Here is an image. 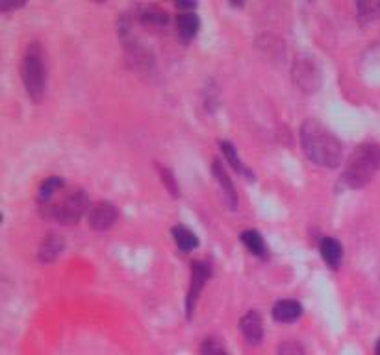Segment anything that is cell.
I'll use <instances>...</instances> for the list:
<instances>
[{
  "instance_id": "obj_17",
  "label": "cell",
  "mask_w": 380,
  "mask_h": 355,
  "mask_svg": "<svg viewBox=\"0 0 380 355\" xmlns=\"http://www.w3.org/2000/svg\"><path fill=\"white\" fill-rule=\"evenodd\" d=\"M201 355H229V352L215 338H206L201 346Z\"/></svg>"
},
{
  "instance_id": "obj_16",
  "label": "cell",
  "mask_w": 380,
  "mask_h": 355,
  "mask_svg": "<svg viewBox=\"0 0 380 355\" xmlns=\"http://www.w3.org/2000/svg\"><path fill=\"white\" fill-rule=\"evenodd\" d=\"M221 150H223L224 157H226V159L232 163V166H234L236 171L240 172V174H245V176H249V178L252 176L251 172L247 171V166L241 163V159L238 157V154H236V148L229 143V141H221Z\"/></svg>"
},
{
  "instance_id": "obj_3",
  "label": "cell",
  "mask_w": 380,
  "mask_h": 355,
  "mask_svg": "<svg viewBox=\"0 0 380 355\" xmlns=\"http://www.w3.org/2000/svg\"><path fill=\"white\" fill-rule=\"evenodd\" d=\"M380 168V146L379 144H360L351 157L347 159L343 171V183L351 189L365 187Z\"/></svg>"
},
{
  "instance_id": "obj_12",
  "label": "cell",
  "mask_w": 380,
  "mask_h": 355,
  "mask_svg": "<svg viewBox=\"0 0 380 355\" xmlns=\"http://www.w3.org/2000/svg\"><path fill=\"white\" fill-rule=\"evenodd\" d=\"M176 28H179L180 35L184 39H191L195 37L197 32H199V28H201V21H199V17L193 13V11H182L176 17Z\"/></svg>"
},
{
  "instance_id": "obj_14",
  "label": "cell",
  "mask_w": 380,
  "mask_h": 355,
  "mask_svg": "<svg viewBox=\"0 0 380 355\" xmlns=\"http://www.w3.org/2000/svg\"><path fill=\"white\" fill-rule=\"evenodd\" d=\"M173 237L176 246H179L182 252H191V250L199 246V239H197V235L185 226H174Z\"/></svg>"
},
{
  "instance_id": "obj_6",
  "label": "cell",
  "mask_w": 380,
  "mask_h": 355,
  "mask_svg": "<svg viewBox=\"0 0 380 355\" xmlns=\"http://www.w3.org/2000/svg\"><path fill=\"white\" fill-rule=\"evenodd\" d=\"M117 220V209L110 202H95L88 209V224L95 232H104L115 224Z\"/></svg>"
},
{
  "instance_id": "obj_9",
  "label": "cell",
  "mask_w": 380,
  "mask_h": 355,
  "mask_svg": "<svg viewBox=\"0 0 380 355\" xmlns=\"http://www.w3.org/2000/svg\"><path fill=\"white\" fill-rule=\"evenodd\" d=\"M241 333L245 335V338L251 344H258L263 338V324L262 318L256 311H249L240 322Z\"/></svg>"
},
{
  "instance_id": "obj_13",
  "label": "cell",
  "mask_w": 380,
  "mask_h": 355,
  "mask_svg": "<svg viewBox=\"0 0 380 355\" xmlns=\"http://www.w3.org/2000/svg\"><path fill=\"white\" fill-rule=\"evenodd\" d=\"M319 252L323 255V259L329 263L330 266H338L340 265L341 257H343V248H341V244L332 237H324L319 244Z\"/></svg>"
},
{
  "instance_id": "obj_20",
  "label": "cell",
  "mask_w": 380,
  "mask_h": 355,
  "mask_svg": "<svg viewBox=\"0 0 380 355\" xmlns=\"http://www.w3.org/2000/svg\"><path fill=\"white\" fill-rule=\"evenodd\" d=\"M374 355H380V340L377 343V348H374Z\"/></svg>"
},
{
  "instance_id": "obj_5",
  "label": "cell",
  "mask_w": 380,
  "mask_h": 355,
  "mask_svg": "<svg viewBox=\"0 0 380 355\" xmlns=\"http://www.w3.org/2000/svg\"><path fill=\"white\" fill-rule=\"evenodd\" d=\"M291 74H293V82L297 87L304 93H315L321 85V74H319L317 65L308 55L297 58Z\"/></svg>"
},
{
  "instance_id": "obj_4",
  "label": "cell",
  "mask_w": 380,
  "mask_h": 355,
  "mask_svg": "<svg viewBox=\"0 0 380 355\" xmlns=\"http://www.w3.org/2000/svg\"><path fill=\"white\" fill-rule=\"evenodd\" d=\"M23 82L26 93L35 104H40L45 96L47 69L43 63V50L40 43H30L23 58Z\"/></svg>"
},
{
  "instance_id": "obj_1",
  "label": "cell",
  "mask_w": 380,
  "mask_h": 355,
  "mask_svg": "<svg viewBox=\"0 0 380 355\" xmlns=\"http://www.w3.org/2000/svg\"><path fill=\"white\" fill-rule=\"evenodd\" d=\"M301 144L312 163L324 168H336L341 163L343 144L329 128L315 119H306L301 126Z\"/></svg>"
},
{
  "instance_id": "obj_11",
  "label": "cell",
  "mask_w": 380,
  "mask_h": 355,
  "mask_svg": "<svg viewBox=\"0 0 380 355\" xmlns=\"http://www.w3.org/2000/svg\"><path fill=\"white\" fill-rule=\"evenodd\" d=\"M302 315V305L295 300H280L273 307V318L282 324L299 320Z\"/></svg>"
},
{
  "instance_id": "obj_18",
  "label": "cell",
  "mask_w": 380,
  "mask_h": 355,
  "mask_svg": "<svg viewBox=\"0 0 380 355\" xmlns=\"http://www.w3.org/2000/svg\"><path fill=\"white\" fill-rule=\"evenodd\" d=\"M279 355H306L304 349H302L301 344L293 343V340H288V343L280 344L279 346Z\"/></svg>"
},
{
  "instance_id": "obj_8",
  "label": "cell",
  "mask_w": 380,
  "mask_h": 355,
  "mask_svg": "<svg viewBox=\"0 0 380 355\" xmlns=\"http://www.w3.org/2000/svg\"><path fill=\"white\" fill-rule=\"evenodd\" d=\"M212 172L215 180L219 183V189H221V194H223L224 202L229 205L230 209H238V204H240V200H238V193H236V187L232 180H230L229 172L224 171V166L221 161H213L212 165Z\"/></svg>"
},
{
  "instance_id": "obj_7",
  "label": "cell",
  "mask_w": 380,
  "mask_h": 355,
  "mask_svg": "<svg viewBox=\"0 0 380 355\" xmlns=\"http://www.w3.org/2000/svg\"><path fill=\"white\" fill-rule=\"evenodd\" d=\"M210 277V265L204 263V261H195L191 265V285L190 291H188V298H185V309H188V316H191L193 309H195L197 298L201 294L204 283L208 282Z\"/></svg>"
},
{
  "instance_id": "obj_10",
  "label": "cell",
  "mask_w": 380,
  "mask_h": 355,
  "mask_svg": "<svg viewBox=\"0 0 380 355\" xmlns=\"http://www.w3.org/2000/svg\"><path fill=\"white\" fill-rule=\"evenodd\" d=\"M65 248V243H63V239L60 235H47L40 244V250H38V257H40L41 263H52V261H56L60 257V254Z\"/></svg>"
},
{
  "instance_id": "obj_19",
  "label": "cell",
  "mask_w": 380,
  "mask_h": 355,
  "mask_svg": "<svg viewBox=\"0 0 380 355\" xmlns=\"http://www.w3.org/2000/svg\"><path fill=\"white\" fill-rule=\"evenodd\" d=\"M176 8H179V10H195V4H191V2H179V4H176Z\"/></svg>"
},
{
  "instance_id": "obj_15",
  "label": "cell",
  "mask_w": 380,
  "mask_h": 355,
  "mask_svg": "<svg viewBox=\"0 0 380 355\" xmlns=\"http://www.w3.org/2000/svg\"><path fill=\"white\" fill-rule=\"evenodd\" d=\"M241 241L249 248V252H252L254 255L265 254V243H263V237L256 230H247V232L241 233Z\"/></svg>"
},
{
  "instance_id": "obj_2",
  "label": "cell",
  "mask_w": 380,
  "mask_h": 355,
  "mask_svg": "<svg viewBox=\"0 0 380 355\" xmlns=\"http://www.w3.org/2000/svg\"><path fill=\"white\" fill-rule=\"evenodd\" d=\"M40 205L45 216L54 218L65 226L76 224L85 211L90 209L84 189L76 187V185H65V183L52 194L51 198Z\"/></svg>"
}]
</instances>
